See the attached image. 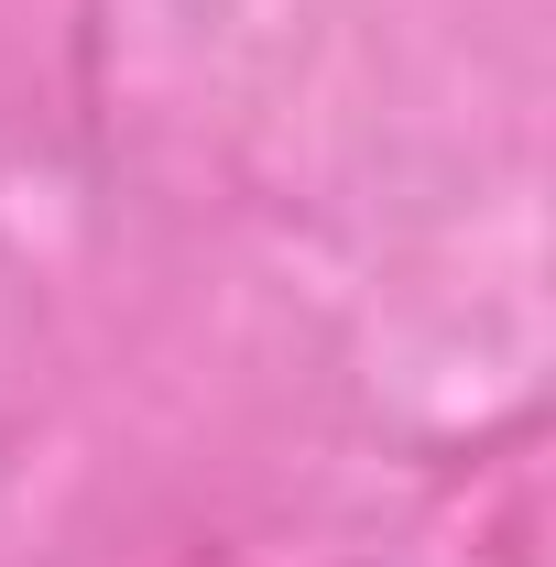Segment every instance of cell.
<instances>
[]
</instances>
